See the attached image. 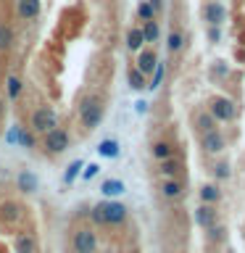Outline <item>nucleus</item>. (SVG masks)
Segmentation results:
<instances>
[{"mask_svg":"<svg viewBox=\"0 0 245 253\" xmlns=\"http://www.w3.org/2000/svg\"><path fill=\"white\" fill-rule=\"evenodd\" d=\"M205 111L213 116L216 124H229V122H235V116H237L235 100H229L227 95H213L208 100V106H205Z\"/></svg>","mask_w":245,"mask_h":253,"instance_id":"7ed1b4c3","label":"nucleus"},{"mask_svg":"<svg viewBox=\"0 0 245 253\" xmlns=\"http://www.w3.org/2000/svg\"><path fill=\"white\" fill-rule=\"evenodd\" d=\"M103 116H106V106H103V98L98 95H87L79 103V124L84 126L87 132L98 129L103 124Z\"/></svg>","mask_w":245,"mask_h":253,"instance_id":"f03ea898","label":"nucleus"},{"mask_svg":"<svg viewBox=\"0 0 245 253\" xmlns=\"http://www.w3.org/2000/svg\"><path fill=\"white\" fill-rule=\"evenodd\" d=\"M16 132H19V126H11V132H8V142H11V145H16Z\"/></svg>","mask_w":245,"mask_h":253,"instance_id":"e433bc0d","label":"nucleus"},{"mask_svg":"<svg viewBox=\"0 0 245 253\" xmlns=\"http://www.w3.org/2000/svg\"><path fill=\"white\" fill-rule=\"evenodd\" d=\"M182 169H185V164H182V158H177V156H169V158H163V161H158V171H161L163 179L179 177Z\"/></svg>","mask_w":245,"mask_h":253,"instance_id":"2eb2a0df","label":"nucleus"},{"mask_svg":"<svg viewBox=\"0 0 245 253\" xmlns=\"http://www.w3.org/2000/svg\"><path fill=\"white\" fill-rule=\"evenodd\" d=\"M205 37H208V42L216 45L221 40V27H216V24H208V29H205Z\"/></svg>","mask_w":245,"mask_h":253,"instance_id":"f704fd0d","label":"nucleus"},{"mask_svg":"<svg viewBox=\"0 0 245 253\" xmlns=\"http://www.w3.org/2000/svg\"><path fill=\"white\" fill-rule=\"evenodd\" d=\"M126 84H129L132 90H142V87H148V82H145V74L134 69V63H132L129 69H126Z\"/></svg>","mask_w":245,"mask_h":253,"instance_id":"bb28decb","label":"nucleus"},{"mask_svg":"<svg viewBox=\"0 0 245 253\" xmlns=\"http://www.w3.org/2000/svg\"><path fill=\"white\" fill-rule=\"evenodd\" d=\"M5 114V98H0V116Z\"/></svg>","mask_w":245,"mask_h":253,"instance_id":"4c0bfd02","label":"nucleus"},{"mask_svg":"<svg viewBox=\"0 0 245 253\" xmlns=\"http://www.w3.org/2000/svg\"><path fill=\"white\" fill-rule=\"evenodd\" d=\"M129 253H140V251H129Z\"/></svg>","mask_w":245,"mask_h":253,"instance_id":"58836bf2","label":"nucleus"},{"mask_svg":"<svg viewBox=\"0 0 245 253\" xmlns=\"http://www.w3.org/2000/svg\"><path fill=\"white\" fill-rule=\"evenodd\" d=\"M201 148H203V153L205 156H219V153H224V148H227V137H224V132L221 129H208V132H203L201 134Z\"/></svg>","mask_w":245,"mask_h":253,"instance_id":"0eeeda50","label":"nucleus"},{"mask_svg":"<svg viewBox=\"0 0 245 253\" xmlns=\"http://www.w3.org/2000/svg\"><path fill=\"white\" fill-rule=\"evenodd\" d=\"M71 248H74V253H98V235H95V229L79 227L74 232V240H71Z\"/></svg>","mask_w":245,"mask_h":253,"instance_id":"423d86ee","label":"nucleus"},{"mask_svg":"<svg viewBox=\"0 0 245 253\" xmlns=\"http://www.w3.org/2000/svg\"><path fill=\"white\" fill-rule=\"evenodd\" d=\"M82 166H84V161H79V158H77V161H71V164H69V169L63 171V182H66V185H71V182H74V179L79 177Z\"/></svg>","mask_w":245,"mask_h":253,"instance_id":"c756f323","label":"nucleus"},{"mask_svg":"<svg viewBox=\"0 0 245 253\" xmlns=\"http://www.w3.org/2000/svg\"><path fill=\"white\" fill-rule=\"evenodd\" d=\"M16 187L21 190V193H37L40 190V177L32 169H21L16 174Z\"/></svg>","mask_w":245,"mask_h":253,"instance_id":"4468645a","label":"nucleus"},{"mask_svg":"<svg viewBox=\"0 0 245 253\" xmlns=\"http://www.w3.org/2000/svg\"><path fill=\"white\" fill-rule=\"evenodd\" d=\"M21 92H24V82L16 74H8L5 77V95H8V100H19L21 98Z\"/></svg>","mask_w":245,"mask_h":253,"instance_id":"5701e85b","label":"nucleus"},{"mask_svg":"<svg viewBox=\"0 0 245 253\" xmlns=\"http://www.w3.org/2000/svg\"><path fill=\"white\" fill-rule=\"evenodd\" d=\"M161 195L166 201H182L185 198V182L179 177H171V179H163L161 182Z\"/></svg>","mask_w":245,"mask_h":253,"instance_id":"ddd939ff","label":"nucleus"},{"mask_svg":"<svg viewBox=\"0 0 245 253\" xmlns=\"http://www.w3.org/2000/svg\"><path fill=\"white\" fill-rule=\"evenodd\" d=\"M208 229V240L211 243H221L227 237V229H224V224H211V227H205Z\"/></svg>","mask_w":245,"mask_h":253,"instance_id":"7c9ffc66","label":"nucleus"},{"mask_svg":"<svg viewBox=\"0 0 245 253\" xmlns=\"http://www.w3.org/2000/svg\"><path fill=\"white\" fill-rule=\"evenodd\" d=\"M198 195H201V203L219 206V201H221V187H219V182H208V185H203L201 190H198Z\"/></svg>","mask_w":245,"mask_h":253,"instance_id":"dca6fc26","label":"nucleus"},{"mask_svg":"<svg viewBox=\"0 0 245 253\" xmlns=\"http://www.w3.org/2000/svg\"><path fill=\"white\" fill-rule=\"evenodd\" d=\"M124 42H126V50H129V53L142 50V47H145V37H142V29H140V27H132L129 32H126Z\"/></svg>","mask_w":245,"mask_h":253,"instance_id":"412c9836","label":"nucleus"},{"mask_svg":"<svg viewBox=\"0 0 245 253\" xmlns=\"http://www.w3.org/2000/svg\"><path fill=\"white\" fill-rule=\"evenodd\" d=\"M137 16H140V21H150V19H156V8L148 3H140V8H137Z\"/></svg>","mask_w":245,"mask_h":253,"instance_id":"2f4dec72","label":"nucleus"},{"mask_svg":"<svg viewBox=\"0 0 245 253\" xmlns=\"http://www.w3.org/2000/svg\"><path fill=\"white\" fill-rule=\"evenodd\" d=\"M100 193L106 195V198H119V195L126 193V185H124L122 179H116V177H108V179H103Z\"/></svg>","mask_w":245,"mask_h":253,"instance_id":"f3484780","label":"nucleus"},{"mask_svg":"<svg viewBox=\"0 0 245 253\" xmlns=\"http://www.w3.org/2000/svg\"><path fill=\"white\" fill-rule=\"evenodd\" d=\"M98 153L103 158H119V153H122V145H119V140L116 137H106L98 145Z\"/></svg>","mask_w":245,"mask_h":253,"instance_id":"b1692460","label":"nucleus"},{"mask_svg":"<svg viewBox=\"0 0 245 253\" xmlns=\"http://www.w3.org/2000/svg\"><path fill=\"white\" fill-rule=\"evenodd\" d=\"M24 219V209L16 201H3L0 203V224L3 227H16Z\"/></svg>","mask_w":245,"mask_h":253,"instance_id":"6e6552de","label":"nucleus"},{"mask_svg":"<svg viewBox=\"0 0 245 253\" xmlns=\"http://www.w3.org/2000/svg\"><path fill=\"white\" fill-rule=\"evenodd\" d=\"M13 45V27L11 24H0V53H5Z\"/></svg>","mask_w":245,"mask_h":253,"instance_id":"c85d7f7f","label":"nucleus"},{"mask_svg":"<svg viewBox=\"0 0 245 253\" xmlns=\"http://www.w3.org/2000/svg\"><path fill=\"white\" fill-rule=\"evenodd\" d=\"M13 251H16V253H40V251H37V240H35V235L21 232V235L13 240Z\"/></svg>","mask_w":245,"mask_h":253,"instance_id":"a211bd4d","label":"nucleus"},{"mask_svg":"<svg viewBox=\"0 0 245 253\" xmlns=\"http://www.w3.org/2000/svg\"><path fill=\"white\" fill-rule=\"evenodd\" d=\"M69 145H71V134L63 126H53L42 134V148L50 156H61L63 150H69Z\"/></svg>","mask_w":245,"mask_h":253,"instance_id":"39448f33","label":"nucleus"},{"mask_svg":"<svg viewBox=\"0 0 245 253\" xmlns=\"http://www.w3.org/2000/svg\"><path fill=\"white\" fill-rule=\"evenodd\" d=\"M134 111H137V114H145V111H148V103H145V100H137V103H134Z\"/></svg>","mask_w":245,"mask_h":253,"instance_id":"c9c22d12","label":"nucleus"},{"mask_svg":"<svg viewBox=\"0 0 245 253\" xmlns=\"http://www.w3.org/2000/svg\"><path fill=\"white\" fill-rule=\"evenodd\" d=\"M163 74H166V69H163V63L161 61H158L156 63V69H153V82H150L148 87H150V90H156V87L158 84H161V79H163Z\"/></svg>","mask_w":245,"mask_h":253,"instance_id":"72a5a7b5","label":"nucleus"},{"mask_svg":"<svg viewBox=\"0 0 245 253\" xmlns=\"http://www.w3.org/2000/svg\"><path fill=\"white\" fill-rule=\"evenodd\" d=\"M193 126H195V129L203 134V132L213 129V126H216V122H213V116L208 114V111L201 108V111H195V114H193Z\"/></svg>","mask_w":245,"mask_h":253,"instance_id":"6ab92c4d","label":"nucleus"},{"mask_svg":"<svg viewBox=\"0 0 245 253\" xmlns=\"http://www.w3.org/2000/svg\"><path fill=\"white\" fill-rule=\"evenodd\" d=\"M42 11V0H16V16L21 21H35Z\"/></svg>","mask_w":245,"mask_h":253,"instance_id":"9d476101","label":"nucleus"},{"mask_svg":"<svg viewBox=\"0 0 245 253\" xmlns=\"http://www.w3.org/2000/svg\"><path fill=\"white\" fill-rule=\"evenodd\" d=\"M150 156H153L156 161H163V158L174 156V142H169V140H156L153 145H150Z\"/></svg>","mask_w":245,"mask_h":253,"instance_id":"4be33fe9","label":"nucleus"},{"mask_svg":"<svg viewBox=\"0 0 245 253\" xmlns=\"http://www.w3.org/2000/svg\"><path fill=\"white\" fill-rule=\"evenodd\" d=\"M211 177H213V182L229 179V177H232V166H229L227 161H216V164L211 166Z\"/></svg>","mask_w":245,"mask_h":253,"instance_id":"cd10ccee","label":"nucleus"},{"mask_svg":"<svg viewBox=\"0 0 245 253\" xmlns=\"http://www.w3.org/2000/svg\"><path fill=\"white\" fill-rule=\"evenodd\" d=\"M182 47H185V35L179 29H171L169 37H166V50L171 55H177V53H182Z\"/></svg>","mask_w":245,"mask_h":253,"instance_id":"393cba45","label":"nucleus"},{"mask_svg":"<svg viewBox=\"0 0 245 253\" xmlns=\"http://www.w3.org/2000/svg\"><path fill=\"white\" fill-rule=\"evenodd\" d=\"M126 213L129 211H126L124 203L114 201V198H106V201H100L90 211V216H92L95 224H100V227H122L126 221Z\"/></svg>","mask_w":245,"mask_h":253,"instance_id":"f257e3e1","label":"nucleus"},{"mask_svg":"<svg viewBox=\"0 0 245 253\" xmlns=\"http://www.w3.org/2000/svg\"><path fill=\"white\" fill-rule=\"evenodd\" d=\"M16 145L27 148V150H35L37 148V134L32 129H24V126H19V132H16Z\"/></svg>","mask_w":245,"mask_h":253,"instance_id":"a878e982","label":"nucleus"},{"mask_svg":"<svg viewBox=\"0 0 245 253\" xmlns=\"http://www.w3.org/2000/svg\"><path fill=\"white\" fill-rule=\"evenodd\" d=\"M227 19V8L221 0H208V3L203 5V21H205V27L208 24H216V27H221V21Z\"/></svg>","mask_w":245,"mask_h":253,"instance_id":"1a4fd4ad","label":"nucleus"},{"mask_svg":"<svg viewBox=\"0 0 245 253\" xmlns=\"http://www.w3.org/2000/svg\"><path fill=\"white\" fill-rule=\"evenodd\" d=\"M193 219H195V224L198 227H211V224H216V219H219V211H216V206H211V203H201L195 209L193 213Z\"/></svg>","mask_w":245,"mask_h":253,"instance_id":"9b49d317","label":"nucleus"},{"mask_svg":"<svg viewBox=\"0 0 245 253\" xmlns=\"http://www.w3.org/2000/svg\"><path fill=\"white\" fill-rule=\"evenodd\" d=\"M156 63H158V55L153 47H142V50H137V61H134V69L142 71V74H153V69H156Z\"/></svg>","mask_w":245,"mask_h":253,"instance_id":"f8f14e48","label":"nucleus"},{"mask_svg":"<svg viewBox=\"0 0 245 253\" xmlns=\"http://www.w3.org/2000/svg\"><path fill=\"white\" fill-rule=\"evenodd\" d=\"M79 174H82V177H84L87 182H90V179H95V177L100 174V166H98V164H84V166H82V171H79Z\"/></svg>","mask_w":245,"mask_h":253,"instance_id":"473e14b6","label":"nucleus"},{"mask_svg":"<svg viewBox=\"0 0 245 253\" xmlns=\"http://www.w3.org/2000/svg\"><path fill=\"white\" fill-rule=\"evenodd\" d=\"M58 126V114H55L53 106H37L32 111V119H29V129L35 134H45L47 129Z\"/></svg>","mask_w":245,"mask_h":253,"instance_id":"20e7f679","label":"nucleus"},{"mask_svg":"<svg viewBox=\"0 0 245 253\" xmlns=\"http://www.w3.org/2000/svg\"><path fill=\"white\" fill-rule=\"evenodd\" d=\"M142 37H145V45H156L158 40H161V24H158L156 19L150 21H142Z\"/></svg>","mask_w":245,"mask_h":253,"instance_id":"aec40b11","label":"nucleus"}]
</instances>
